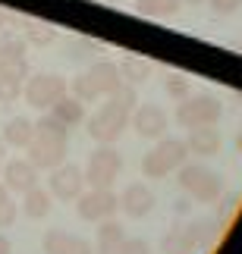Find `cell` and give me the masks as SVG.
Returning <instances> with one entry per match:
<instances>
[{"label":"cell","mask_w":242,"mask_h":254,"mask_svg":"<svg viewBox=\"0 0 242 254\" xmlns=\"http://www.w3.org/2000/svg\"><path fill=\"white\" fill-rule=\"evenodd\" d=\"M66 148H70V129L57 120L54 113H47L35 123V138L28 144V160L38 170H54L66 160Z\"/></svg>","instance_id":"cell-1"},{"label":"cell","mask_w":242,"mask_h":254,"mask_svg":"<svg viewBox=\"0 0 242 254\" xmlns=\"http://www.w3.org/2000/svg\"><path fill=\"white\" fill-rule=\"evenodd\" d=\"M189 157V148L182 138H158V144L142 157V176L148 179H167L173 170H179Z\"/></svg>","instance_id":"cell-2"},{"label":"cell","mask_w":242,"mask_h":254,"mask_svg":"<svg viewBox=\"0 0 242 254\" xmlns=\"http://www.w3.org/2000/svg\"><path fill=\"white\" fill-rule=\"evenodd\" d=\"M176 179H179V189L201 204H214L224 194V179L211 167H201V163H182Z\"/></svg>","instance_id":"cell-3"},{"label":"cell","mask_w":242,"mask_h":254,"mask_svg":"<svg viewBox=\"0 0 242 254\" xmlns=\"http://www.w3.org/2000/svg\"><path fill=\"white\" fill-rule=\"evenodd\" d=\"M85 185L88 189H113L123 173V157L113 144H98L85 163Z\"/></svg>","instance_id":"cell-4"},{"label":"cell","mask_w":242,"mask_h":254,"mask_svg":"<svg viewBox=\"0 0 242 254\" xmlns=\"http://www.w3.org/2000/svg\"><path fill=\"white\" fill-rule=\"evenodd\" d=\"M129 110H123V107H117L113 101H104L101 104V110H94L91 116H88V135L98 144H113L120 138V135L126 132V126H129Z\"/></svg>","instance_id":"cell-5"},{"label":"cell","mask_w":242,"mask_h":254,"mask_svg":"<svg viewBox=\"0 0 242 254\" xmlns=\"http://www.w3.org/2000/svg\"><path fill=\"white\" fill-rule=\"evenodd\" d=\"M224 113V104H220L217 94H189L182 97L176 107V123L186 126V129H195V126H214Z\"/></svg>","instance_id":"cell-6"},{"label":"cell","mask_w":242,"mask_h":254,"mask_svg":"<svg viewBox=\"0 0 242 254\" xmlns=\"http://www.w3.org/2000/svg\"><path fill=\"white\" fill-rule=\"evenodd\" d=\"M22 91H25V101L32 104L35 110H51V107L70 91V85H66V79H60V75H54V72H38V75H28Z\"/></svg>","instance_id":"cell-7"},{"label":"cell","mask_w":242,"mask_h":254,"mask_svg":"<svg viewBox=\"0 0 242 254\" xmlns=\"http://www.w3.org/2000/svg\"><path fill=\"white\" fill-rule=\"evenodd\" d=\"M120 210V194H113V189H88L76 198V213L85 223H101L113 217Z\"/></svg>","instance_id":"cell-8"},{"label":"cell","mask_w":242,"mask_h":254,"mask_svg":"<svg viewBox=\"0 0 242 254\" xmlns=\"http://www.w3.org/2000/svg\"><path fill=\"white\" fill-rule=\"evenodd\" d=\"M47 185H51V191L57 201H76L79 194L85 191V173L82 167H76V163H60V167L51 170V179H47Z\"/></svg>","instance_id":"cell-9"},{"label":"cell","mask_w":242,"mask_h":254,"mask_svg":"<svg viewBox=\"0 0 242 254\" xmlns=\"http://www.w3.org/2000/svg\"><path fill=\"white\" fill-rule=\"evenodd\" d=\"M129 126L135 129V135L158 141V138H163V135H167V129H170V116H167V110H163V107H158V104H142V107H135V110H132Z\"/></svg>","instance_id":"cell-10"},{"label":"cell","mask_w":242,"mask_h":254,"mask_svg":"<svg viewBox=\"0 0 242 254\" xmlns=\"http://www.w3.org/2000/svg\"><path fill=\"white\" fill-rule=\"evenodd\" d=\"M154 204H158V198H154V191H151L145 182H129V185L120 191V210H123L129 220L148 217V213L154 210Z\"/></svg>","instance_id":"cell-11"},{"label":"cell","mask_w":242,"mask_h":254,"mask_svg":"<svg viewBox=\"0 0 242 254\" xmlns=\"http://www.w3.org/2000/svg\"><path fill=\"white\" fill-rule=\"evenodd\" d=\"M3 185L9 191H28V189H35L38 185V167L32 160H22V157H16V160H6L3 163Z\"/></svg>","instance_id":"cell-12"},{"label":"cell","mask_w":242,"mask_h":254,"mask_svg":"<svg viewBox=\"0 0 242 254\" xmlns=\"http://www.w3.org/2000/svg\"><path fill=\"white\" fill-rule=\"evenodd\" d=\"M186 148L198 157H214V154H220V132L214 126H195V129H189Z\"/></svg>","instance_id":"cell-13"},{"label":"cell","mask_w":242,"mask_h":254,"mask_svg":"<svg viewBox=\"0 0 242 254\" xmlns=\"http://www.w3.org/2000/svg\"><path fill=\"white\" fill-rule=\"evenodd\" d=\"M85 75H88V82L94 85V91H98V94H104V97H107V94H113V91H117V88L123 85L120 66H117V63H110V60H101V63H94V66H91V69L85 72Z\"/></svg>","instance_id":"cell-14"},{"label":"cell","mask_w":242,"mask_h":254,"mask_svg":"<svg viewBox=\"0 0 242 254\" xmlns=\"http://www.w3.org/2000/svg\"><path fill=\"white\" fill-rule=\"evenodd\" d=\"M51 210H54V194L51 191L38 189V185L22 191V213L28 220H44V217H51Z\"/></svg>","instance_id":"cell-15"},{"label":"cell","mask_w":242,"mask_h":254,"mask_svg":"<svg viewBox=\"0 0 242 254\" xmlns=\"http://www.w3.org/2000/svg\"><path fill=\"white\" fill-rule=\"evenodd\" d=\"M47 113H54L57 120L66 126V129H76L79 123H85V104L79 101V97H73V94H63Z\"/></svg>","instance_id":"cell-16"},{"label":"cell","mask_w":242,"mask_h":254,"mask_svg":"<svg viewBox=\"0 0 242 254\" xmlns=\"http://www.w3.org/2000/svg\"><path fill=\"white\" fill-rule=\"evenodd\" d=\"M32 138H35V123L25 120V116H13L3 126V141L13 144V148H28Z\"/></svg>","instance_id":"cell-17"},{"label":"cell","mask_w":242,"mask_h":254,"mask_svg":"<svg viewBox=\"0 0 242 254\" xmlns=\"http://www.w3.org/2000/svg\"><path fill=\"white\" fill-rule=\"evenodd\" d=\"M182 9V0H135V13L148 19H170Z\"/></svg>","instance_id":"cell-18"},{"label":"cell","mask_w":242,"mask_h":254,"mask_svg":"<svg viewBox=\"0 0 242 254\" xmlns=\"http://www.w3.org/2000/svg\"><path fill=\"white\" fill-rule=\"evenodd\" d=\"M182 236H186L189 248L195 251V248H201V245H211V242H214V236H217V226H214L211 220H195V223H189V226H182Z\"/></svg>","instance_id":"cell-19"},{"label":"cell","mask_w":242,"mask_h":254,"mask_svg":"<svg viewBox=\"0 0 242 254\" xmlns=\"http://www.w3.org/2000/svg\"><path fill=\"white\" fill-rule=\"evenodd\" d=\"M120 66V75H123V82H129V85H142V82H148L151 79V63L148 60H142V57H126Z\"/></svg>","instance_id":"cell-20"},{"label":"cell","mask_w":242,"mask_h":254,"mask_svg":"<svg viewBox=\"0 0 242 254\" xmlns=\"http://www.w3.org/2000/svg\"><path fill=\"white\" fill-rule=\"evenodd\" d=\"M0 75H3V79L25 82V75H28V63H25V57H3V60H0Z\"/></svg>","instance_id":"cell-21"},{"label":"cell","mask_w":242,"mask_h":254,"mask_svg":"<svg viewBox=\"0 0 242 254\" xmlns=\"http://www.w3.org/2000/svg\"><path fill=\"white\" fill-rule=\"evenodd\" d=\"M70 232H63V229H47L44 232V239H41V248L44 254H63L66 245H70Z\"/></svg>","instance_id":"cell-22"},{"label":"cell","mask_w":242,"mask_h":254,"mask_svg":"<svg viewBox=\"0 0 242 254\" xmlns=\"http://www.w3.org/2000/svg\"><path fill=\"white\" fill-rule=\"evenodd\" d=\"M126 239V229L120 226L113 217L107 220H101V226H98V245H113V242H123Z\"/></svg>","instance_id":"cell-23"},{"label":"cell","mask_w":242,"mask_h":254,"mask_svg":"<svg viewBox=\"0 0 242 254\" xmlns=\"http://www.w3.org/2000/svg\"><path fill=\"white\" fill-rule=\"evenodd\" d=\"M57 38V32H54V25H44V22H32L25 28V41L28 44H35V47H44V44H51Z\"/></svg>","instance_id":"cell-24"},{"label":"cell","mask_w":242,"mask_h":254,"mask_svg":"<svg viewBox=\"0 0 242 254\" xmlns=\"http://www.w3.org/2000/svg\"><path fill=\"white\" fill-rule=\"evenodd\" d=\"M163 91H167L170 97H176V101H182V97L192 94V82L186 79V75H179V72H170L167 79H163Z\"/></svg>","instance_id":"cell-25"},{"label":"cell","mask_w":242,"mask_h":254,"mask_svg":"<svg viewBox=\"0 0 242 254\" xmlns=\"http://www.w3.org/2000/svg\"><path fill=\"white\" fill-rule=\"evenodd\" d=\"M161 248H163V254H192L186 236H182V229L167 232V236H163V242H161Z\"/></svg>","instance_id":"cell-26"},{"label":"cell","mask_w":242,"mask_h":254,"mask_svg":"<svg viewBox=\"0 0 242 254\" xmlns=\"http://www.w3.org/2000/svg\"><path fill=\"white\" fill-rule=\"evenodd\" d=\"M73 97H79V101L85 104V101H98V91H94V85L88 82V75H76V79H73Z\"/></svg>","instance_id":"cell-27"},{"label":"cell","mask_w":242,"mask_h":254,"mask_svg":"<svg viewBox=\"0 0 242 254\" xmlns=\"http://www.w3.org/2000/svg\"><path fill=\"white\" fill-rule=\"evenodd\" d=\"M19 94H22V82L3 79V75H0V104H13V101H19Z\"/></svg>","instance_id":"cell-28"},{"label":"cell","mask_w":242,"mask_h":254,"mask_svg":"<svg viewBox=\"0 0 242 254\" xmlns=\"http://www.w3.org/2000/svg\"><path fill=\"white\" fill-rule=\"evenodd\" d=\"M16 217H19V204L13 198H3V201H0V229L13 226Z\"/></svg>","instance_id":"cell-29"},{"label":"cell","mask_w":242,"mask_h":254,"mask_svg":"<svg viewBox=\"0 0 242 254\" xmlns=\"http://www.w3.org/2000/svg\"><path fill=\"white\" fill-rule=\"evenodd\" d=\"M3 57H25V41L22 38H3L0 41V60Z\"/></svg>","instance_id":"cell-30"},{"label":"cell","mask_w":242,"mask_h":254,"mask_svg":"<svg viewBox=\"0 0 242 254\" xmlns=\"http://www.w3.org/2000/svg\"><path fill=\"white\" fill-rule=\"evenodd\" d=\"M208 3H211V9H214L217 16H233L242 6V0H208Z\"/></svg>","instance_id":"cell-31"},{"label":"cell","mask_w":242,"mask_h":254,"mask_svg":"<svg viewBox=\"0 0 242 254\" xmlns=\"http://www.w3.org/2000/svg\"><path fill=\"white\" fill-rule=\"evenodd\" d=\"M63 254H94V245H91L88 239H79V236H73Z\"/></svg>","instance_id":"cell-32"},{"label":"cell","mask_w":242,"mask_h":254,"mask_svg":"<svg viewBox=\"0 0 242 254\" xmlns=\"http://www.w3.org/2000/svg\"><path fill=\"white\" fill-rule=\"evenodd\" d=\"M123 254H151V245L145 239H126L123 242Z\"/></svg>","instance_id":"cell-33"},{"label":"cell","mask_w":242,"mask_h":254,"mask_svg":"<svg viewBox=\"0 0 242 254\" xmlns=\"http://www.w3.org/2000/svg\"><path fill=\"white\" fill-rule=\"evenodd\" d=\"M0 254H13V242L3 236V229H0Z\"/></svg>","instance_id":"cell-34"},{"label":"cell","mask_w":242,"mask_h":254,"mask_svg":"<svg viewBox=\"0 0 242 254\" xmlns=\"http://www.w3.org/2000/svg\"><path fill=\"white\" fill-rule=\"evenodd\" d=\"M9 19H13V16H9L6 9H0V28H3V25H9Z\"/></svg>","instance_id":"cell-35"},{"label":"cell","mask_w":242,"mask_h":254,"mask_svg":"<svg viewBox=\"0 0 242 254\" xmlns=\"http://www.w3.org/2000/svg\"><path fill=\"white\" fill-rule=\"evenodd\" d=\"M201 3H208V0H182V6H201Z\"/></svg>","instance_id":"cell-36"},{"label":"cell","mask_w":242,"mask_h":254,"mask_svg":"<svg viewBox=\"0 0 242 254\" xmlns=\"http://www.w3.org/2000/svg\"><path fill=\"white\" fill-rule=\"evenodd\" d=\"M3 198H9V189H6L3 182H0V201H3Z\"/></svg>","instance_id":"cell-37"},{"label":"cell","mask_w":242,"mask_h":254,"mask_svg":"<svg viewBox=\"0 0 242 254\" xmlns=\"http://www.w3.org/2000/svg\"><path fill=\"white\" fill-rule=\"evenodd\" d=\"M236 151H239V157H242V132L236 135Z\"/></svg>","instance_id":"cell-38"}]
</instances>
